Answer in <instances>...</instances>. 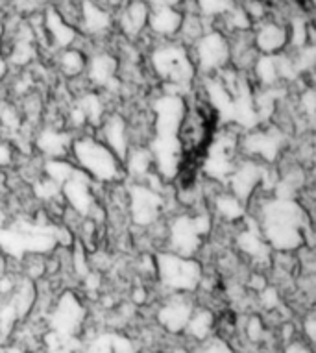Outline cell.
Instances as JSON below:
<instances>
[{
	"label": "cell",
	"mask_w": 316,
	"mask_h": 353,
	"mask_svg": "<svg viewBox=\"0 0 316 353\" xmlns=\"http://www.w3.org/2000/svg\"><path fill=\"white\" fill-rule=\"evenodd\" d=\"M261 235L277 252H294L305 246V208L288 198H277L261 208Z\"/></svg>",
	"instance_id": "1"
},
{
	"label": "cell",
	"mask_w": 316,
	"mask_h": 353,
	"mask_svg": "<svg viewBox=\"0 0 316 353\" xmlns=\"http://www.w3.org/2000/svg\"><path fill=\"white\" fill-rule=\"evenodd\" d=\"M70 146H72L76 165L87 178H92L100 183H113L124 172L121 159L115 152L91 135H83Z\"/></svg>",
	"instance_id": "2"
},
{
	"label": "cell",
	"mask_w": 316,
	"mask_h": 353,
	"mask_svg": "<svg viewBox=\"0 0 316 353\" xmlns=\"http://www.w3.org/2000/svg\"><path fill=\"white\" fill-rule=\"evenodd\" d=\"M152 67L155 74L170 85L189 87L196 76L189 48L184 43H163L152 52Z\"/></svg>",
	"instance_id": "3"
},
{
	"label": "cell",
	"mask_w": 316,
	"mask_h": 353,
	"mask_svg": "<svg viewBox=\"0 0 316 353\" xmlns=\"http://www.w3.org/2000/svg\"><path fill=\"white\" fill-rule=\"evenodd\" d=\"M190 59L196 67V72H204L206 76L217 74L226 67H230V41L228 35L220 30L204 32L200 39L192 43V50H189Z\"/></svg>",
	"instance_id": "4"
},
{
	"label": "cell",
	"mask_w": 316,
	"mask_h": 353,
	"mask_svg": "<svg viewBox=\"0 0 316 353\" xmlns=\"http://www.w3.org/2000/svg\"><path fill=\"white\" fill-rule=\"evenodd\" d=\"M157 268L163 283L176 290H195L200 285L201 268L190 257L178 254H161L157 257Z\"/></svg>",
	"instance_id": "5"
},
{
	"label": "cell",
	"mask_w": 316,
	"mask_h": 353,
	"mask_svg": "<svg viewBox=\"0 0 316 353\" xmlns=\"http://www.w3.org/2000/svg\"><path fill=\"white\" fill-rule=\"evenodd\" d=\"M81 320H83V307L78 303L75 296L65 294L52 314L50 324L56 335L61 336L69 346H76V342H72L75 341L72 335L80 327Z\"/></svg>",
	"instance_id": "6"
},
{
	"label": "cell",
	"mask_w": 316,
	"mask_h": 353,
	"mask_svg": "<svg viewBox=\"0 0 316 353\" xmlns=\"http://www.w3.org/2000/svg\"><path fill=\"white\" fill-rule=\"evenodd\" d=\"M252 34L259 54H279L288 45V26L277 21H261Z\"/></svg>",
	"instance_id": "7"
},
{
	"label": "cell",
	"mask_w": 316,
	"mask_h": 353,
	"mask_svg": "<svg viewBox=\"0 0 316 353\" xmlns=\"http://www.w3.org/2000/svg\"><path fill=\"white\" fill-rule=\"evenodd\" d=\"M130 209H132V216L137 224H141V226H150L159 216L161 198H159L157 191H154V189L135 185L132 189Z\"/></svg>",
	"instance_id": "8"
},
{
	"label": "cell",
	"mask_w": 316,
	"mask_h": 353,
	"mask_svg": "<svg viewBox=\"0 0 316 353\" xmlns=\"http://www.w3.org/2000/svg\"><path fill=\"white\" fill-rule=\"evenodd\" d=\"M148 15L150 6L144 0H132L128 2L126 6L122 8L121 17H119V24H121L122 34L135 39L143 34V30L148 26Z\"/></svg>",
	"instance_id": "9"
},
{
	"label": "cell",
	"mask_w": 316,
	"mask_h": 353,
	"mask_svg": "<svg viewBox=\"0 0 316 353\" xmlns=\"http://www.w3.org/2000/svg\"><path fill=\"white\" fill-rule=\"evenodd\" d=\"M80 26L83 32L91 35L106 34L111 23V12L98 4L97 0H83L80 4V15H78Z\"/></svg>",
	"instance_id": "10"
},
{
	"label": "cell",
	"mask_w": 316,
	"mask_h": 353,
	"mask_svg": "<svg viewBox=\"0 0 316 353\" xmlns=\"http://www.w3.org/2000/svg\"><path fill=\"white\" fill-rule=\"evenodd\" d=\"M102 134H103V145L110 146L111 150L115 152L119 159H124L128 154V143H130V132H128L126 121L122 117L111 115L102 122Z\"/></svg>",
	"instance_id": "11"
},
{
	"label": "cell",
	"mask_w": 316,
	"mask_h": 353,
	"mask_svg": "<svg viewBox=\"0 0 316 353\" xmlns=\"http://www.w3.org/2000/svg\"><path fill=\"white\" fill-rule=\"evenodd\" d=\"M181 21L184 13L178 12L176 8H154V12H150L148 15L150 30L163 39L178 34Z\"/></svg>",
	"instance_id": "12"
},
{
	"label": "cell",
	"mask_w": 316,
	"mask_h": 353,
	"mask_svg": "<svg viewBox=\"0 0 316 353\" xmlns=\"http://www.w3.org/2000/svg\"><path fill=\"white\" fill-rule=\"evenodd\" d=\"M244 148L263 161H274L282 148V141L274 132H253L244 139Z\"/></svg>",
	"instance_id": "13"
},
{
	"label": "cell",
	"mask_w": 316,
	"mask_h": 353,
	"mask_svg": "<svg viewBox=\"0 0 316 353\" xmlns=\"http://www.w3.org/2000/svg\"><path fill=\"white\" fill-rule=\"evenodd\" d=\"M192 316V305H190L189 301L185 300H172L168 305H165L159 311V322H161L168 331H172V333H178L187 325L189 319Z\"/></svg>",
	"instance_id": "14"
},
{
	"label": "cell",
	"mask_w": 316,
	"mask_h": 353,
	"mask_svg": "<svg viewBox=\"0 0 316 353\" xmlns=\"http://www.w3.org/2000/svg\"><path fill=\"white\" fill-rule=\"evenodd\" d=\"M117 59L108 52H98L91 61L86 65L87 76L95 85H110L117 74Z\"/></svg>",
	"instance_id": "15"
},
{
	"label": "cell",
	"mask_w": 316,
	"mask_h": 353,
	"mask_svg": "<svg viewBox=\"0 0 316 353\" xmlns=\"http://www.w3.org/2000/svg\"><path fill=\"white\" fill-rule=\"evenodd\" d=\"M86 56L76 48H65L59 56V67L67 76H80L86 70Z\"/></svg>",
	"instance_id": "16"
},
{
	"label": "cell",
	"mask_w": 316,
	"mask_h": 353,
	"mask_svg": "<svg viewBox=\"0 0 316 353\" xmlns=\"http://www.w3.org/2000/svg\"><path fill=\"white\" fill-rule=\"evenodd\" d=\"M196 13L204 19H220L235 6L233 0H195Z\"/></svg>",
	"instance_id": "17"
},
{
	"label": "cell",
	"mask_w": 316,
	"mask_h": 353,
	"mask_svg": "<svg viewBox=\"0 0 316 353\" xmlns=\"http://www.w3.org/2000/svg\"><path fill=\"white\" fill-rule=\"evenodd\" d=\"M211 325H213V314L209 313V311H198V313L187 322V327H189L190 335L196 336V339H200V341L209 335Z\"/></svg>",
	"instance_id": "18"
},
{
	"label": "cell",
	"mask_w": 316,
	"mask_h": 353,
	"mask_svg": "<svg viewBox=\"0 0 316 353\" xmlns=\"http://www.w3.org/2000/svg\"><path fill=\"white\" fill-rule=\"evenodd\" d=\"M39 146L41 150L46 152V154H52V157L65 156V146H67V141L61 134L58 132H46L39 137Z\"/></svg>",
	"instance_id": "19"
},
{
	"label": "cell",
	"mask_w": 316,
	"mask_h": 353,
	"mask_svg": "<svg viewBox=\"0 0 316 353\" xmlns=\"http://www.w3.org/2000/svg\"><path fill=\"white\" fill-rule=\"evenodd\" d=\"M34 300H35L34 287H32L30 281H24V283L21 285V289H19L17 296L12 300L13 307H15V311H17L19 316H23V314L28 313V309L32 307Z\"/></svg>",
	"instance_id": "20"
},
{
	"label": "cell",
	"mask_w": 316,
	"mask_h": 353,
	"mask_svg": "<svg viewBox=\"0 0 316 353\" xmlns=\"http://www.w3.org/2000/svg\"><path fill=\"white\" fill-rule=\"evenodd\" d=\"M83 353H113V347H111V335L98 336L97 341L92 342L91 346L87 347Z\"/></svg>",
	"instance_id": "21"
},
{
	"label": "cell",
	"mask_w": 316,
	"mask_h": 353,
	"mask_svg": "<svg viewBox=\"0 0 316 353\" xmlns=\"http://www.w3.org/2000/svg\"><path fill=\"white\" fill-rule=\"evenodd\" d=\"M111 347H113V353H135L132 342L119 335H111Z\"/></svg>",
	"instance_id": "22"
},
{
	"label": "cell",
	"mask_w": 316,
	"mask_h": 353,
	"mask_svg": "<svg viewBox=\"0 0 316 353\" xmlns=\"http://www.w3.org/2000/svg\"><path fill=\"white\" fill-rule=\"evenodd\" d=\"M246 333L253 342H257L259 339L263 336V324H261V320H259L257 316H253V319L248 322Z\"/></svg>",
	"instance_id": "23"
},
{
	"label": "cell",
	"mask_w": 316,
	"mask_h": 353,
	"mask_svg": "<svg viewBox=\"0 0 316 353\" xmlns=\"http://www.w3.org/2000/svg\"><path fill=\"white\" fill-rule=\"evenodd\" d=\"M261 303L268 309H274L277 305V292L274 289H265L261 294Z\"/></svg>",
	"instance_id": "24"
},
{
	"label": "cell",
	"mask_w": 316,
	"mask_h": 353,
	"mask_svg": "<svg viewBox=\"0 0 316 353\" xmlns=\"http://www.w3.org/2000/svg\"><path fill=\"white\" fill-rule=\"evenodd\" d=\"M10 163H12V148H10L6 141L0 139V167L10 165Z\"/></svg>",
	"instance_id": "25"
},
{
	"label": "cell",
	"mask_w": 316,
	"mask_h": 353,
	"mask_svg": "<svg viewBox=\"0 0 316 353\" xmlns=\"http://www.w3.org/2000/svg\"><path fill=\"white\" fill-rule=\"evenodd\" d=\"M200 353H233L230 350V347L226 346V344H222V342H213V344H209L207 347H204Z\"/></svg>",
	"instance_id": "26"
},
{
	"label": "cell",
	"mask_w": 316,
	"mask_h": 353,
	"mask_svg": "<svg viewBox=\"0 0 316 353\" xmlns=\"http://www.w3.org/2000/svg\"><path fill=\"white\" fill-rule=\"evenodd\" d=\"M305 331H307V335H309L310 341H315L316 339V331H315V313L309 314V319L305 320Z\"/></svg>",
	"instance_id": "27"
},
{
	"label": "cell",
	"mask_w": 316,
	"mask_h": 353,
	"mask_svg": "<svg viewBox=\"0 0 316 353\" xmlns=\"http://www.w3.org/2000/svg\"><path fill=\"white\" fill-rule=\"evenodd\" d=\"M287 353H310V352L305 346H302V344H290V346L287 347Z\"/></svg>",
	"instance_id": "28"
},
{
	"label": "cell",
	"mask_w": 316,
	"mask_h": 353,
	"mask_svg": "<svg viewBox=\"0 0 316 353\" xmlns=\"http://www.w3.org/2000/svg\"><path fill=\"white\" fill-rule=\"evenodd\" d=\"M2 34H4V30L0 26V50H2ZM4 74V63H2V56H0V76Z\"/></svg>",
	"instance_id": "29"
},
{
	"label": "cell",
	"mask_w": 316,
	"mask_h": 353,
	"mask_svg": "<svg viewBox=\"0 0 316 353\" xmlns=\"http://www.w3.org/2000/svg\"><path fill=\"white\" fill-rule=\"evenodd\" d=\"M133 300L137 301V303H143V301H144V290H135V294H133Z\"/></svg>",
	"instance_id": "30"
},
{
	"label": "cell",
	"mask_w": 316,
	"mask_h": 353,
	"mask_svg": "<svg viewBox=\"0 0 316 353\" xmlns=\"http://www.w3.org/2000/svg\"><path fill=\"white\" fill-rule=\"evenodd\" d=\"M50 353H70L69 350H50Z\"/></svg>",
	"instance_id": "31"
},
{
	"label": "cell",
	"mask_w": 316,
	"mask_h": 353,
	"mask_svg": "<svg viewBox=\"0 0 316 353\" xmlns=\"http://www.w3.org/2000/svg\"><path fill=\"white\" fill-rule=\"evenodd\" d=\"M8 353H21V352H19V350H10Z\"/></svg>",
	"instance_id": "32"
},
{
	"label": "cell",
	"mask_w": 316,
	"mask_h": 353,
	"mask_svg": "<svg viewBox=\"0 0 316 353\" xmlns=\"http://www.w3.org/2000/svg\"><path fill=\"white\" fill-rule=\"evenodd\" d=\"M174 353H187V352H184V350H176V352Z\"/></svg>",
	"instance_id": "33"
}]
</instances>
